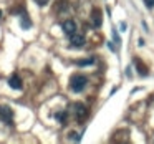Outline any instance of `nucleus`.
<instances>
[{"mask_svg": "<svg viewBox=\"0 0 154 144\" xmlns=\"http://www.w3.org/2000/svg\"><path fill=\"white\" fill-rule=\"evenodd\" d=\"M86 83H88L86 76H83V75H73L71 80H70V88L75 91V93H80V91L85 90Z\"/></svg>", "mask_w": 154, "mask_h": 144, "instance_id": "f257e3e1", "label": "nucleus"}, {"mask_svg": "<svg viewBox=\"0 0 154 144\" xmlns=\"http://www.w3.org/2000/svg\"><path fill=\"white\" fill-rule=\"evenodd\" d=\"M12 118H14V111L8 106H0V119L5 121V123H12Z\"/></svg>", "mask_w": 154, "mask_h": 144, "instance_id": "f03ea898", "label": "nucleus"}, {"mask_svg": "<svg viewBox=\"0 0 154 144\" xmlns=\"http://www.w3.org/2000/svg\"><path fill=\"white\" fill-rule=\"evenodd\" d=\"M61 28H63V32L66 35H73L75 32H76V23H75L73 20H65L63 25H61Z\"/></svg>", "mask_w": 154, "mask_h": 144, "instance_id": "7ed1b4c3", "label": "nucleus"}, {"mask_svg": "<svg viewBox=\"0 0 154 144\" xmlns=\"http://www.w3.org/2000/svg\"><path fill=\"white\" fill-rule=\"evenodd\" d=\"M70 43L73 45V47H83L85 45V37L75 32L73 35H70Z\"/></svg>", "mask_w": 154, "mask_h": 144, "instance_id": "20e7f679", "label": "nucleus"}, {"mask_svg": "<svg viewBox=\"0 0 154 144\" xmlns=\"http://www.w3.org/2000/svg\"><path fill=\"white\" fill-rule=\"evenodd\" d=\"M75 113H76V118L81 121V119H83V118L88 114V109H86V106H85V104L76 103V104H75Z\"/></svg>", "mask_w": 154, "mask_h": 144, "instance_id": "39448f33", "label": "nucleus"}, {"mask_svg": "<svg viewBox=\"0 0 154 144\" xmlns=\"http://www.w3.org/2000/svg\"><path fill=\"white\" fill-rule=\"evenodd\" d=\"M8 86L14 88V90H22L23 88V84H22V80L17 76V75H14V76L8 80Z\"/></svg>", "mask_w": 154, "mask_h": 144, "instance_id": "423d86ee", "label": "nucleus"}, {"mask_svg": "<svg viewBox=\"0 0 154 144\" xmlns=\"http://www.w3.org/2000/svg\"><path fill=\"white\" fill-rule=\"evenodd\" d=\"M134 63H136V66H137V73H139L141 76H147V68L143 65V61H141V60H134Z\"/></svg>", "mask_w": 154, "mask_h": 144, "instance_id": "0eeeda50", "label": "nucleus"}, {"mask_svg": "<svg viewBox=\"0 0 154 144\" xmlns=\"http://www.w3.org/2000/svg\"><path fill=\"white\" fill-rule=\"evenodd\" d=\"M93 23L94 27H101V23H103V20H101V12L98 10H93Z\"/></svg>", "mask_w": 154, "mask_h": 144, "instance_id": "6e6552de", "label": "nucleus"}, {"mask_svg": "<svg viewBox=\"0 0 154 144\" xmlns=\"http://www.w3.org/2000/svg\"><path fill=\"white\" fill-rule=\"evenodd\" d=\"M20 25H22V28H23V30H28V28L32 27V22L28 20V17H22Z\"/></svg>", "mask_w": 154, "mask_h": 144, "instance_id": "1a4fd4ad", "label": "nucleus"}, {"mask_svg": "<svg viewBox=\"0 0 154 144\" xmlns=\"http://www.w3.org/2000/svg\"><path fill=\"white\" fill-rule=\"evenodd\" d=\"M94 61V58H90V60H83V61H78V65L80 66H85V65H91Z\"/></svg>", "mask_w": 154, "mask_h": 144, "instance_id": "9d476101", "label": "nucleus"}, {"mask_svg": "<svg viewBox=\"0 0 154 144\" xmlns=\"http://www.w3.org/2000/svg\"><path fill=\"white\" fill-rule=\"evenodd\" d=\"M65 118H66V114H65V113H58L57 114V119L60 121V123H65Z\"/></svg>", "mask_w": 154, "mask_h": 144, "instance_id": "9b49d317", "label": "nucleus"}, {"mask_svg": "<svg viewBox=\"0 0 154 144\" xmlns=\"http://www.w3.org/2000/svg\"><path fill=\"white\" fill-rule=\"evenodd\" d=\"M144 4H146L147 8H152L154 7V0H144Z\"/></svg>", "mask_w": 154, "mask_h": 144, "instance_id": "f8f14e48", "label": "nucleus"}, {"mask_svg": "<svg viewBox=\"0 0 154 144\" xmlns=\"http://www.w3.org/2000/svg\"><path fill=\"white\" fill-rule=\"evenodd\" d=\"M126 28H128L126 22H121V23H119V30H121V32H126Z\"/></svg>", "mask_w": 154, "mask_h": 144, "instance_id": "ddd939ff", "label": "nucleus"}, {"mask_svg": "<svg viewBox=\"0 0 154 144\" xmlns=\"http://www.w3.org/2000/svg\"><path fill=\"white\" fill-rule=\"evenodd\" d=\"M71 139H73V141H80V136H78L76 133H71Z\"/></svg>", "mask_w": 154, "mask_h": 144, "instance_id": "4468645a", "label": "nucleus"}, {"mask_svg": "<svg viewBox=\"0 0 154 144\" xmlns=\"http://www.w3.org/2000/svg\"><path fill=\"white\" fill-rule=\"evenodd\" d=\"M108 48H109L111 51H116V48H114V45L111 43V41H108Z\"/></svg>", "mask_w": 154, "mask_h": 144, "instance_id": "2eb2a0df", "label": "nucleus"}, {"mask_svg": "<svg viewBox=\"0 0 154 144\" xmlns=\"http://www.w3.org/2000/svg\"><path fill=\"white\" fill-rule=\"evenodd\" d=\"M113 37H114V40H116V43H118V41H119V37H118L116 30H113Z\"/></svg>", "mask_w": 154, "mask_h": 144, "instance_id": "dca6fc26", "label": "nucleus"}, {"mask_svg": "<svg viewBox=\"0 0 154 144\" xmlns=\"http://www.w3.org/2000/svg\"><path fill=\"white\" fill-rule=\"evenodd\" d=\"M47 2H48V0H38V5H42V7H43V5H47Z\"/></svg>", "mask_w": 154, "mask_h": 144, "instance_id": "f3484780", "label": "nucleus"}, {"mask_svg": "<svg viewBox=\"0 0 154 144\" xmlns=\"http://www.w3.org/2000/svg\"><path fill=\"white\" fill-rule=\"evenodd\" d=\"M137 45H139V47H144V40H143V38H139V40H137Z\"/></svg>", "mask_w": 154, "mask_h": 144, "instance_id": "a211bd4d", "label": "nucleus"}, {"mask_svg": "<svg viewBox=\"0 0 154 144\" xmlns=\"http://www.w3.org/2000/svg\"><path fill=\"white\" fill-rule=\"evenodd\" d=\"M0 18H2V10H0Z\"/></svg>", "mask_w": 154, "mask_h": 144, "instance_id": "6ab92c4d", "label": "nucleus"}]
</instances>
